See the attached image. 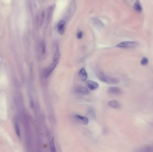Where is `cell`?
I'll return each mask as SVG.
<instances>
[{
  "label": "cell",
  "instance_id": "30bf717a",
  "mask_svg": "<svg viewBox=\"0 0 153 152\" xmlns=\"http://www.w3.org/2000/svg\"><path fill=\"white\" fill-rule=\"evenodd\" d=\"M75 117L76 119L77 120H78V121L80 122L81 123H83L84 124H87L88 123V119L87 117L78 115H76L75 116Z\"/></svg>",
  "mask_w": 153,
  "mask_h": 152
},
{
  "label": "cell",
  "instance_id": "9c48e42d",
  "mask_svg": "<svg viewBox=\"0 0 153 152\" xmlns=\"http://www.w3.org/2000/svg\"><path fill=\"white\" fill-rule=\"evenodd\" d=\"M92 22H93V24H94V26L98 29H101L104 27V24L103 23V22H102L99 19L94 18L92 19Z\"/></svg>",
  "mask_w": 153,
  "mask_h": 152
},
{
  "label": "cell",
  "instance_id": "9a60e30c",
  "mask_svg": "<svg viewBox=\"0 0 153 152\" xmlns=\"http://www.w3.org/2000/svg\"><path fill=\"white\" fill-rule=\"evenodd\" d=\"M50 151L51 152H56V147L55 145L54 139V138H52L51 140L50 144Z\"/></svg>",
  "mask_w": 153,
  "mask_h": 152
},
{
  "label": "cell",
  "instance_id": "8992f818",
  "mask_svg": "<svg viewBox=\"0 0 153 152\" xmlns=\"http://www.w3.org/2000/svg\"><path fill=\"white\" fill-rule=\"evenodd\" d=\"M87 85L89 89L91 91H93L99 87V84L95 82L92 80H88L87 82Z\"/></svg>",
  "mask_w": 153,
  "mask_h": 152
},
{
  "label": "cell",
  "instance_id": "ac0fdd59",
  "mask_svg": "<svg viewBox=\"0 0 153 152\" xmlns=\"http://www.w3.org/2000/svg\"><path fill=\"white\" fill-rule=\"evenodd\" d=\"M148 63V59L147 58H146V57L143 58L141 60V64L142 65L145 66V65H146Z\"/></svg>",
  "mask_w": 153,
  "mask_h": 152
},
{
  "label": "cell",
  "instance_id": "52a82bcc",
  "mask_svg": "<svg viewBox=\"0 0 153 152\" xmlns=\"http://www.w3.org/2000/svg\"><path fill=\"white\" fill-rule=\"evenodd\" d=\"M108 92L109 93L114 95H119L122 93V90L121 88L116 87H112L109 88L108 90Z\"/></svg>",
  "mask_w": 153,
  "mask_h": 152
},
{
  "label": "cell",
  "instance_id": "d6986e66",
  "mask_svg": "<svg viewBox=\"0 0 153 152\" xmlns=\"http://www.w3.org/2000/svg\"><path fill=\"white\" fill-rule=\"evenodd\" d=\"M77 38L79 39H81L82 38H83V33L82 31H79L78 34H77Z\"/></svg>",
  "mask_w": 153,
  "mask_h": 152
},
{
  "label": "cell",
  "instance_id": "3957f363",
  "mask_svg": "<svg viewBox=\"0 0 153 152\" xmlns=\"http://www.w3.org/2000/svg\"><path fill=\"white\" fill-rule=\"evenodd\" d=\"M65 25H66V22L65 20H60L57 26V29L58 34L60 35H62L64 34L65 30Z\"/></svg>",
  "mask_w": 153,
  "mask_h": 152
},
{
  "label": "cell",
  "instance_id": "7a4b0ae2",
  "mask_svg": "<svg viewBox=\"0 0 153 152\" xmlns=\"http://www.w3.org/2000/svg\"><path fill=\"white\" fill-rule=\"evenodd\" d=\"M138 43L135 42L125 41L120 43L116 45V47L121 48H132L137 47Z\"/></svg>",
  "mask_w": 153,
  "mask_h": 152
},
{
  "label": "cell",
  "instance_id": "4fadbf2b",
  "mask_svg": "<svg viewBox=\"0 0 153 152\" xmlns=\"http://www.w3.org/2000/svg\"><path fill=\"white\" fill-rule=\"evenodd\" d=\"M133 8L136 11H137L139 13H141L142 12V6H141L140 1H137L135 3H134Z\"/></svg>",
  "mask_w": 153,
  "mask_h": 152
},
{
  "label": "cell",
  "instance_id": "2e32d148",
  "mask_svg": "<svg viewBox=\"0 0 153 152\" xmlns=\"http://www.w3.org/2000/svg\"><path fill=\"white\" fill-rule=\"evenodd\" d=\"M40 48L41 50L42 53L43 54H44L45 53L46 45L44 41H42L40 43Z\"/></svg>",
  "mask_w": 153,
  "mask_h": 152
},
{
  "label": "cell",
  "instance_id": "5bb4252c",
  "mask_svg": "<svg viewBox=\"0 0 153 152\" xmlns=\"http://www.w3.org/2000/svg\"><path fill=\"white\" fill-rule=\"evenodd\" d=\"M60 50H59V47H57V48L56 49L55 53L54 56L53 62L58 63L59 62V60H60Z\"/></svg>",
  "mask_w": 153,
  "mask_h": 152
},
{
  "label": "cell",
  "instance_id": "7c38bea8",
  "mask_svg": "<svg viewBox=\"0 0 153 152\" xmlns=\"http://www.w3.org/2000/svg\"><path fill=\"white\" fill-rule=\"evenodd\" d=\"M108 105L112 108L116 109H118L121 107V104L119 103L115 100L109 101V102L108 103Z\"/></svg>",
  "mask_w": 153,
  "mask_h": 152
},
{
  "label": "cell",
  "instance_id": "277c9868",
  "mask_svg": "<svg viewBox=\"0 0 153 152\" xmlns=\"http://www.w3.org/2000/svg\"><path fill=\"white\" fill-rule=\"evenodd\" d=\"M58 63H57L53 62L52 63V64L51 66L46 69L44 70V71L43 72V76L44 77H47L48 76L50 75V74L53 72V70H54L55 68H56V66L57 65Z\"/></svg>",
  "mask_w": 153,
  "mask_h": 152
},
{
  "label": "cell",
  "instance_id": "8fae6325",
  "mask_svg": "<svg viewBox=\"0 0 153 152\" xmlns=\"http://www.w3.org/2000/svg\"><path fill=\"white\" fill-rule=\"evenodd\" d=\"M54 8L52 6H50L47 9V23L49 24L52 19V15L53 14Z\"/></svg>",
  "mask_w": 153,
  "mask_h": 152
},
{
  "label": "cell",
  "instance_id": "ffe728a7",
  "mask_svg": "<svg viewBox=\"0 0 153 152\" xmlns=\"http://www.w3.org/2000/svg\"><path fill=\"white\" fill-rule=\"evenodd\" d=\"M44 17H45V13L44 12H43L42 13L41 18V20H40V24H41V25H42L43 23H44Z\"/></svg>",
  "mask_w": 153,
  "mask_h": 152
},
{
  "label": "cell",
  "instance_id": "e0dca14e",
  "mask_svg": "<svg viewBox=\"0 0 153 152\" xmlns=\"http://www.w3.org/2000/svg\"><path fill=\"white\" fill-rule=\"evenodd\" d=\"M15 126L16 133L17 136H18V137H20V129H19L18 125V124L15 123Z\"/></svg>",
  "mask_w": 153,
  "mask_h": 152
},
{
  "label": "cell",
  "instance_id": "5b68a950",
  "mask_svg": "<svg viewBox=\"0 0 153 152\" xmlns=\"http://www.w3.org/2000/svg\"><path fill=\"white\" fill-rule=\"evenodd\" d=\"M75 92L78 94H80L82 95H88L90 92L88 89L87 88L83 86H78L77 87L76 89H75Z\"/></svg>",
  "mask_w": 153,
  "mask_h": 152
},
{
  "label": "cell",
  "instance_id": "6da1fadb",
  "mask_svg": "<svg viewBox=\"0 0 153 152\" xmlns=\"http://www.w3.org/2000/svg\"><path fill=\"white\" fill-rule=\"evenodd\" d=\"M96 75L100 81L108 84H116L119 83L120 81V80L118 78L108 76L102 72H98Z\"/></svg>",
  "mask_w": 153,
  "mask_h": 152
},
{
  "label": "cell",
  "instance_id": "ba28073f",
  "mask_svg": "<svg viewBox=\"0 0 153 152\" xmlns=\"http://www.w3.org/2000/svg\"><path fill=\"white\" fill-rule=\"evenodd\" d=\"M78 75L81 80L85 81L87 79L88 75H87V72L84 68H82L80 70Z\"/></svg>",
  "mask_w": 153,
  "mask_h": 152
}]
</instances>
